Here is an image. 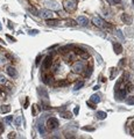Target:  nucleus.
<instances>
[{
    "label": "nucleus",
    "instance_id": "nucleus-5",
    "mask_svg": "<svg viewBox=\"0 0 134 139\" xmlns=\"http://www.w3.org/2000/svg\"><path fill=\"white\" fill-rule=\"evenodd\" d=\"M126 94H127V91H126V88H125V87H124V88H120V89L114 91L115 99L118 100V101H122V100L126 97Z\"/></svg>",
    "mask_w": 134,
    "mask_h": 139
},
{
    "label": "nucleus",
    "instance_id": "nucleus-40",
    "mask_svg": "<svg viewBox=\"0 0 134 139\" xmlns=\"http://www.w3.org/2000/svg\"><path fill=\"white\" fill-rule=\"evenodd\" d=\"M86 104L89 107H90V108H91V109H96V106H94V104H92V102H90V101H87L86 102Z\"/></svg>",
    "mask_w": 134,
    "mask_h": 139
},
{
    "label": "nucleus",
    "instance_id": "nucleus-39",
    "mask_svg": "<svg viewBox=\"0 0 134 139\" xmlns=\"http://www.w3.org/2000/svg\"><path fill=\"white\" fill-rule=\"evenodd\" d=\"M112 71H111V78H113L114 75L117 74V68H111Z\"/></svg>",
    "mask_w": 134,
    "mask_h": 139
},
{
    "label": "nucleus",
    "instance_id": "nucleus-1",
    "mask_svg": "<svg viewBox=\"0 0 134 139\" xmlns=\"http://www.w3.org/2000/svg\"><path fill=\"white\" fill-rule=\"evenodd\" d=\"M63 6L67 12H75L77 8V1L76 0H64Z\"/></svg>",
    "mask_w": 134,
    "mask_h": 139
},
{
    "label": "nucleus",
    "instance_id": "nucleus-44",
    "mask_svg": "<svg viewBox=\"0 0 134 139\" xmlns=\"http://www.w3.org/2000/svg\"><path fill=\"white\" fill-rule=\"evenodd\" d=\"M20 121H21V117H18L16 121H15V125H19V124H20Z\"/></svg>",
    "mask_w": 134,
    "mask_h": 139
},
{
    "label": "nucleus",
    "instance_id": "nucleus-49",
    "mask_svg": "<svg viewBox=\"0 0 134 139\" xmlns=\"http://www.w3.org/2000/svg\"><path fill=\"white\" fill-rule=\"evenodd\" d=\"M131 127H132V130H133V131H134V122H133V123H132V125H131Z\"/></svg>",
    "mask_w": 134,
    "mask_h": 139
},
{
    "label": "nucleus",
    "instance_id": "nucleus-29",
    "mask_svg": "<svg viewBox=\"0 0 134 139\" xmlns=\"http://www.w3.org/2000/svg\"><path fill=\"white\" fill-rule=\"evenodd\" d=\"M7 84V80L5 78V75L2 74V73H0V86H2V85H6Z\"/></svg>",
    "mask_w": 134,
    "mask_h": 139
},
{
    "label": "nucleus",
    "instance_id": "nucleus-43",
    "mask_svg": "<svg viewBox=\"0 0 134 139\" xmlns=\"http://www.w3.org/2000/svg\"><path fill=\"white\" fill-rule=\"evenodd\" d=\"M125 60H126V59H125V58L120 60V63H119V67H121V66H122V65H125Z\"/></svg>",
    "mask_w": 134,
    "mask_h": 139
},
{
    "label": "nucleus",
    "instance_id": "nucleus-22",
    "mask_svg": "<svg viewBox=\"0 0 134 139\" xmlns=\"http://www.w3.org/2000/svg\"><path fill=\"white\" fill-rule=\"evenodd\" d=\"M61 116H62L63 118H68V119L72 118V114L69 113V111H62V113H61Z\"/></svg>",
    "mask_w": 134,
    "mask_h": 139
},
{
    "label": "nucleus",
    "instance_id": "nucleus-7",
    "mask_svg": "<svg viewBox=\"0 0 134 139\" xmlns=\"http://www.w3.org/2000/svg\"><path fill=\"white\" fill-rule=\"evenodd\" d=\"M39 15H40L41 18H43V19H46V20H48V19H51L53 18V11L51 9H48V8H46V9H41L40 12H39Z\"/></svg>",
    "mask_w": 134,
    "mask_h": 139
},
{
    "label": "nucleus",
    "instance_id": "nucleus-6",
    "mask_svg": "<svg viewBox=\"0 0 134 139\" xmlns=\"http://www.w3.org/2000/svg\"><path fill=\"white\" fill-rule=\"evenodd\" d=\"M46 6H47L48 9H51V11H58L61 8L60 4L57 1H55V0H48V1H46Z\"/></svg>",
    "mask_w": 134,
    "mask_h": 139
},
{
    "label": "nucleus",
    "instance_id": "nucleus-37",
    "mask_svg": "<svg viewBox=\"0 0 134 139\" xmlns=\"http://www.w3.org/2000/svg\"><path fill=\"white\" fill-rule=\"evenodd\" d=\"M83 130H84V131H91V132H92V131H94V127H90V126H84V127H83Z\"/></svg>",
    "mask_w": 134,
    "mask_h": 139
},
{
    "label": "nucleus",
    "instance_id": "nucleus-10",
    "mask_svg": "<svg viewBox=\"0 0 134 139\" xmlns=\"http://www.w3.org/2000/svg\"><path fill=\"white\" fill-rule=\"evenodd\" d=\"M51 79H53V75L51 74H49V73H46V71L42 73V81L48 85V84H50L51 82Z\"/></svg>",
    "mask_w": 134,
    "mask_h": 139
},
{
    "label": "nucleus",
    "instance_id": "nucleus-8",
    "mask_svg": "<svg viewBox=\"0 0 134 139\" xmlns=\"http://www.w3.org/2000/svg\"><path fill=\"white\" fill-rule=\"evenodd\" d=\"M121 21H122L125 24L129 26V24H132V22H133V19H132V16H131L129 14L122 13V14H121Z\"/></svg>",
    "mask_w": 134,
    "mask_h": 139
},
{
    "label": "nucleus",
    "instance_id": "nucleus-28",
    "mask_svg": "<svg viewBox=\"0 0 134 139\" xmlns=\"http://www.w3.org/2000/svg\"><path fill=\"white\" fill-rule=\"evenodd\" d=\"M74 46H71V45H65V46H63L62 49H61V51L63 53H67V52H69V51H71V49H72Z\"/></svg>",
    "mask_w": 134,
    "mask_h": 139
},
{
    "label": "nucleus",
    "instance_id": "nucleus-32",
    "mask_svg": "<svg viewBox=\"0 0 134 139\" xmlns=\"http://www.w3.org/2000/svg\"><path fill=\"white\" fill-rule=\"evenodd\" d=\"M122 79L125 80V82H128V81H129V73L124 72V74H122Z\"/></svg>",
    "mask_w": 134,
    "mask_h": 139
},
{
    "label": "nucleus",
    "instance_id": "nucleus-21",
    "mask_svg": "<svg viewBox=\"0 0 134 139\" xmlns=\"http://www.w3.org/2000/svg\"><path fill=\"white\" fill-rule=\"evenodd\" d=\"M28 11H29V13L32 14V15H34V16H37V15H39V11H37L34 6H30L28 8Z\"/></svg>",
    "mask_w": 134,
    "mask_h": 139
},
{
    "label": "nucleus",
    "instance_id": "nucleus-14",
    "mask_svg": "<svg viewBox=\"0 0 134 139\" xmlns=\"http://www.w3.org/2000/svg\"><path fill=\"white\" fill-rule=\"evenodd\" d=\"M113 50L117 54H120L121 51H122V45H121L120 43H114L113 44Z\"/></svg>",
    "mask_w": 134,
    "mask_h": 139
},
{
    "label": "nucleus",
    "instance_id": "nucleus-34",
    "mask_svg": "<svg viewBox=\"0 0 134 139\" xmlns=\"http://www.w3.org/2000/svg\"><path fill=\"white\" fill-rule=\"evenodd\" d=\"M41 59H42V56H41V54H39V56L36 57V61H35V64H36V66H39V65H40V61H41Z\"/></svg>",
    "mask_w": 134,
    "mask_h": 139
},
{
    "label": "nucleus",
    "instance_id": "nucleus-30",
    "mask_svg": "<svg viewBox=\"0 0 134 139\" xmlns=\"http://www.w3.org/2000/svg\"><path fill=\"white\" fill-rule=\"evenodd\" d=\"M37 130H39V132H40L41 134H44V133H46V129H44V125H43L42 123H40V124H39V126H37Z\"/></svg>",
    "mask_w": 134,
    "mask_h": 139
},
{
    "label": "nucleus",
    "instance_id": "nucleus-3",
    "mask_svg": "<svg viewBox=\"0 0 134 139\" xmlns=\"http://www.w3.org/2000/svg\"><path fill=\"white\" fill-rule=\"evenodd\" d=\"M60 125V123H58V119L55 118V117H50V118H48L47 121V129L48 130H55V129H57Z\"/></svg>",
    "mask_w": 134,
    "mask_h": 139
},
{
    "label": "nucleus",
    "instance_id": "nucleus-47",
    "mask_svg": "<svg viewBox=\"0 0 134 139\" xmlns=\"http://www.w3.org/2000/svg\"><path fill=\"white\" fill-rule=\"evenodd\" d=\"M107 2H108L110 5H113V0H107Z\"/></svg>",
    "mask_w": 134,
    "mask_h": 139
},
{
    "label": "nucleus",
    "instance_id": "nucleus-33",
    "mask_svg": "<svg viewBox=\"0 0 134 139\" xmlns=\"http://www.w3.org/2000/svg\"><path fill=\"white\" fill-rule=\"evenodd\" d=\"M103 27H104V28H106V29H113V24H112V23H110V22H104Z\"/></svg>",
    "mask_w": 134,
    "mask_h": 139
},
{
    "label": "nucleus",
    "instance_id": "nucleus-42",
    "mask_svg": "<svg viewBox=\"0 0 134 139\" xmlns=\"http://www.w3.org/2000/svg\"><path fill=\"white\" fill-rule=\"evenodd\" d=\"M15 134H16L15 132H11L9 134H8V138H15V137H16Z\"/></svg>",
    "mask_w": 134,
    "mask_h": 139
},
{
    "label": "nucleus",
    "instance_id": "nucleus-36",
    "mask_svg": "<svg viewBox=\"0 0 134 139\" xmlns=\"http://www.w3.org/2000/svg\"><path fill=\"white\" fill-rule=\"evenodd\" d=\"M12 121H13V117H12V116H7L6 118H5V122H6L7 124H9Z\"/></svg>",
    "mask_w": 134,
    "mask_h": 139
},
{
    "label": "nucleus",
    "instance_id": "nucleus-13",
    "mask_svg": "<svg viewBox=\"0 0 134 139\" xmlns=\"http://www.w3.org/2000/svg\"><path fill=\"white\" fill-rule=\"evenodd\" d=\"M92 71H93V70H92V66L89 65L86 68H84V71H83V77H84V78H89V77L92 74Z\"/></svg>",
    "mask_w": 134,
    "mask_h": 139
},
{
    "label": "nucleus",
    "instance_id": "nucleus-48",
    "mask_svg": "<svg viewBox=\"0 0 134 139\" xmlns=\"http://www.w3.org/2000/svg\"><path fill=\"white\" fill-rule=\"evenodd\" d=\"M93 89H94V91H97V89H99V86H94V87H93Z\"/></svg>",
    "mask_w": 134,
    "mask_h": 139
},
{
    "label": "nucleus",
    "instance_id": "nucleus-17",
    "mask_svg": "<svg viewBox=\"0 0 134 139\" xmlns=\"http://www.w3.org/2000/svg\"><path fill=\"white\" fill-rule=\"evenodd\" d=\"M11 111V107L8 104H4V106L0 107V113L1 114H8Z\"/></svg>",
    "mask_w": 134,
    "mask_h": 139
},
{
    "label": "nucleus",
    "instance_id": "nucleus-31",
    "mask_svg": "<svg viewBox=\"0 0 134 139\" xmlns=\"http://www.w3.org/2000/svg\"><path fill=\"white\" fill-rule=\"evenodd\" d=\"M126 103L129 104V106H133L134 104V96H128V97H126Z\"/></svg>",
    "mask_w": 134,
    "mask_h": 139
},
{
    "label": "nucleus",
    "instance_id": "nucleus-16",
    "mask_svg": "<svg viewBox=\"0 0 134 139\" xmlns=\"http://www.w3.org/2000/svg\"><path fill=\"white\" fill-rule=\"evenodd\" d=\"M41 110V107H39L37 104H33L32 106V114H33V116H37V114L40 113Z\"/></svg>",
    "mask_w": 134,
    "mask_h": 139
},
{
    "label": "nucleus",
    "instance_id": "nucleus-25",
    "mask_svg": "<svg viewBox=\"0 0 134 139\" xmlns=\"http://www.w3.org/2000/svg\"><path fill=\"white\" fill-rule=\"evenodd\" d=\"M107 116V114L105 111H98L97 113V118L98 119H105Z\"/></svg>",
    "mask_w": 134,
    "mask_h": 139
},
{
    "label": "nucleus",
    "instance_id": "nucleus-24",
    "mask_svg": "<svg viewBox=\"0 0 134 139\" xmlns=\"http://www.w3.org/2000/svg\"><path fill=\"white\" fill-rule=\"evenodd\" d=\"M83 86H84V81H83V80H79V81H77V82L75 84V88H74V89H75V91L80 89Z\"/></svg>",
    "mask_w": 134,
    "mask_h": 139
},
{
    "label": "nucleus",
    "instance_id": "nucleus-9",
    "mask_svg": "<svg viewBox=\"0 0 134 139\" xmlns=\"http://www.w3.org/2000/svg\"><path fill=\"white\" fill-rule=\"evenodd\" d=\"M6 72H7V74H8L11 78H16V77H18V72H16V70H15L12 65H9V66L6 67Z\"/></svg>",
    "mask_w": 134,
    "mask_h": 139
},
{
    "label": "nucleus",
    "instance_id": "nucleus-4",
    "mask_svg": "<svg viewBox=\"0 0 134 139\" xmlns=\"http://www.w3.org/2000/svg\"><path fill=\"white\" fill-rule=\"evenodd\" d=\"M85 68V65L83 61H75L72 65V72L74 73H83Z\"/></svg>",
    "mask_w": 134,
    "mask_h": 139
},
{
    "label": "nucleus",
    "instance_id": "nucleus-50",
    "mask_svg": "<svg viewBox=\"0 0 134 139\" xmlns=\"http://www.w3.org/2000/svg\"><path fill=\"white\" fill-rule=\"evenodd\" d=\"M0 30H1V24H0Z\"/></svg>",
    "mask_w": 134,
    "mask_h": 139
},
{
    "label": "nucleus",
    "instance_id": "nucleus-20",
    "mask_svg": "<svg viewBox=\"0 0 134 139\" xmlns=\"http://www.w3.org/2000/svg\"><path fill=\"white\" fill-rule=\"evenodd\" d=\"M58 67H60V61H54L51 67H50V70H51V72L55 73L57 70H58Z\"/></svg>",
    "mask_w": 134,
    "mask_h": 139
},
{
    "label": "nucleus",
    "instance_id": "nucleus-11",
    "mask_svg": "<svg viewBox=\"0 0 134 139\" xmlns=\"http://www.w3.org/2000/svg\"><path fill=\"white\" fill-rule=\"evenodd\" d=\"M77 24H79V26H86L87 23H89V20H87L86 16H83V15H80L77 18Z\"/></svg>",
    "mask_w": 134,
    "mask_h": 139
},
{
    "label": "nucleus",
    "instance_id": "nucleus-19",
    "mask_svg": "<svg viewBox=\"0 0 134 139\" xmlns=\"http://www.w3.org/2000/svg\"><path fill=\"white\" fill-rule=\"evenodd\" d=\"M90 102L96 103V104H97V103H99V102H100V97H99V95H96V94L92 95V96H91V99H90Z\"/></svg>",
    "mask_w": 134,
    "mask_h": 139
},
{
    "label": "nucleus",
    "instance_id": "nucleus-45",
    "mask_svg": "<svg viewBox=\"0 0 134 139\" xmlns=\"http://www.w3.org/2000/svg\"><path fill=\"white\" fill-rule=\"evenodd\" d=\"M120 2H121V0H113V5H118Z\"/></svg>",
    "mask_w": 134,
    "mask_h": 139
},
{
    "label": "nucleus",
    "instance_id": "nucleus-2",
    "mask_svg": "<svg viewBox=\"0 0 134 139\" xmlns=\"http://www.w3.org/2000/svg\"><path fill=\"white\" fill-rule=\"evenodd\" d=\"M54 63V59H53V56L51 54H48L47 57L44 58L43 63H42V71H47V70H50V67L53 65Z\"/></svg>",
    "mask_w": 134,
    "mask_h": 139
},
{
    "label": "nucleus",
    "instance_id": "nucleus-23",
    "mask_svg": "<svg viewBox=\"0 0 134 139\" xmlns=\"http://www.w3.org/2000/svg\"><path fill=\"white\" fill-rule=\"evenodd\" d=\"M65 24H67L68 27H75V26H77V21L72 20V19H68L67 22H65Z\"/></svg>",
    "mask_w": 134,
    "mask_h": 139
},
{
    "label": "nucleus",
    "instance_id": "nucleus-46",
    "mask_svg": "<svg viewBox=\"0 0 134 139\" xmlns=\"http://www.w3.org/2000/svg\"><path fill=\"white\" fill-rule=\"evenodd\" d=\"M28 102H29V101H28V99H26V102H25V108H27V107H28Z\"/></svg>",
    "mask_w": 134,
    "mask_h": 139
},
{
    "label": "nucleus",
    "instance_id": "nucleus-12",
    "mask_svg": "<svg viewBox=\"0 0 134 139\" xmlns=\"http://www.w3.org/2000/svg\"><path fill=\"white\" fill-rule=\"evenodd\" d=\"M92 23H93L96 27H99V28H103V24H104V21L101 20L99 16H96L93 18V20H92Z\"/></svg>",
    "mask_w": 134,
    "mask_h": 139
},
{
    "label": "nucleus",
    "instance_id": "nucleus-41",
    "mask_svg": "<svg viewBox=\"0 0 134 139\" xmlns=\"http://www.w3.org/2000/svg\"><path fill=\"white\" fill-rule=\"evenodd\" d=\"M78 113H79V107L77 106L76 108L74 109V114H76V115H78Z\"/></svg>",
    "mask_w": 134,
    "mask_h": 139
},
{
    "label": "nucleus",
    "instance_id": "nucleus-18",
    "mask_svg": "<svg viewBox=\"0 0 134 139\" xmlns=\"http://www.w3.org/2000/svg\"><path fill=\"white\" fill-rule=\"evenodd\" d=\"M46 23H47L48 26H55V24H58L60 23V20H54V19H48L47 21H46Z\"/></svg>",
    "mask_w": 134,
    "mask_h": 139
},
{
    "label": "nucleus",
    "instance_id": "nucleus-27",
    "mask_svg": "<svg viewBox=\"0 0 134 139\" xmlns=\"http://www.w3.org/2000/svg\"><path fill=\"white\" fill-rule=\"evenodd\" d=\"M39 93H40V95H42V97H48V94H47L46 88H42V87H40V88H39Z\"/></svg>",
    "mask_w": 134,
    "mask_h": 139
},
{
    "label": "nucleus",
    "instance_id": "nucleus-26",
    "mask_svg": "<svg viewBox=\"0 0 134 139\" xmlns=\"http://www.w3.org/2000/svg\"><path fill=\"white\" fill-rule=\"evenodd\" d=\"M79 57L83 60H86V59H89V58H90V54H89V52H87V51H85V50H84V51L79 54Z\"/></svg>",
    "mask_w": 134,
    "mask_h": 139
},
{
    "label": "nucleus",
    "instance_id": "nucleus-15",
    "mask_svg": "<svg viewBox=\"0 0 134 139\" xmlns=\"http://www.w3.org/2000/svg\"><path fill=\"white\" fill-rule=\"evenodd\" d=\"M69 85H70V81H68L67 79H62L60 81H57V84H56L57 87H67Z\"/></svg>",
    "mask_w": 134,
    "mask_h": 139
},
{
    "label": "nucleus",
    "instance_id": "nucleus-35",
    "mask_svg": "<svg viewBox=\"0 0 134 139\" xmlns=\"http://www.w3.org/2000/svg\"><path fill=\"white\" fill-rule=\"evenodd\" d=\"M115 35H117V36H118V37H119L120 40H124V35L121 34L120 30H117V33H115Z\"/></svg>",
    "mask_w": 134,
    "mask_h": 139
},
{
    "label": "nucleus",
    "instance_id": "nucleus-38",
    "mask_svg": "<svg viewBox=\"0 0 134 139\" xmlns=\"http://www.w3.org/2000/svg\"><path fill=\"white\" fill-rule=\"evenodd\" d=\"M42 106H43V109H46V110H48V109H50V106L48 104L47 102H42Z\"/></svg>",
    "mask_w": 134,
    "mask_h": 139
}]
</instances>
